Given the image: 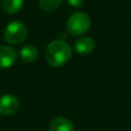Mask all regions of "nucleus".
I'll return each mask as SVG.
<instances>
[{"instance_id": "nucleus-4", "label": "nucleus", "mask_w": 131, "mask_h": 131, "mask_svg": "<svg viewBox=\"0 0 131 131\" xmlns=\"http://www.w3.org/2000/svg\"><path fill=\"white\" fill-rule=\"evenodd\" d=\"M18 106V99L14 95L4 94L0 96V115L10 116L17 111Z\"/></svg>"}, {"instance_id": "nucleus-1", "label": "nucleus", "mask_w": 131, "mask_h": 131, "mask_svg": "<svg viewBox=\"0 0 131 131\" xmlns=\"http://www.w3.org/2000/svg\"><path fill=\"white\" fill-rule=\"evenodd\" d=\"M72 57V48L70 44L62 40L51 41L45 50L46 61L55 68L66 64Z\"/></svg>"}, {"instance_id": "nucleus-10", "label": "nucleus", "mask_w": 131, "mask_h": 131, "mask_svg": "<svg viewBox=\"0 0 131 131\" xmlns=\"http://www.w3.org/2000/svg\"><path fill=\"white\" fill-rule=\"evenodd\" d=\"M62 0H39V6L46 12L56 10L61 5Z\"/></svg>"}, {"instance_id": "nucleus-6", "label": "nucleus", "mask_w": 131, "mask_h": 131, "mask_svg": "<svg viewBox=\"0 0 131 131\" xmlns=\"http://www.w3.org/2000/svg\"><path fill=\"white\" fill-rule=\"evenodd\" d=\"M74 48L75 51L80 55H88L94 50L95 42L89 36H82L76 40Z\"/></svg>"}, {"instance_id": "nucleus-5", "label": "nucleus", "mask_w": 131, "mask_h": 131, "mask_svg": "<svg viewBox=\"0 0 131 131\" xmlns=\"http://www.w3.org/2000/svg\"><path fill=\"white\" fill-rule=\"evenodd\" d=\"M17 55L11 46L1 45L0 46V69L5 70L13 66L16 61Z\"/></svg>"}, {"instance_id": "nucleus-7", "label": "nucleus", "mask_w": 131, "mask_h": 131, "mask_svg": "<svg viewBox=\"0 0 131 131\" xmlns=\"http://www.w3.org/2000/svg\"><path fill=\"white\" fill-rule=\"evenodd\" d=\"M50 131H75L73 123L64 117H55L49 125Z\"/></svg>"}, {"instance_id": "nucleus-9", "label": "nucleus", "mask_w": 131, "mask_h": 131, "mask_svg": "<svg viewBox=\"0 0 131 131\" xmlns=\"http://www.w3.org/2000/svg\"><path fill=\"white\" fill-rule=\"evenodd\" d=\"M1 7L2 9L8 14L17 13L24 4V0H1Z\"/></svg>"}, {"instance_id": "nucleus-2", "label": "nucleus", "mask_w": 131, "mask_h": 131, "mask_svg": "<svg viewBox=\"0 0 131 131\" xmlns=\"http://www.w3.org/2000/svg\"><path fill=\"white\" fill-rule=\"evenodd\" d=\"M67 30L73 36H82L89 31L91 27L90 16L83 12L78 11L73 13L67 20Z\"/></svg>"}, {"instance_id": "nucleus-8", "label": "nucleus", "mask_w": 131, "mask_h": 131, "mask_svg": "<svg viewBox=\"0 0 131 131\" xmlns=\"http://www.w3.org/2000/svg\"><path fill=\"white\" fill-rule=\"evenodd\" d=\"M39 55L37 47H35L32 44L24 45L19 50V56L23 61L25 62H33L37 59Z\"/></svg>"}, {"instance_id": "nucleus-11", "label": "nucleus", "mask_w": 131, "mask_h": 131, "mask_svg": "<svg viewBox=\"0 0 131 131\" xmlns=\"http://www.w3.org/2000/svg\"><path fill=\"white\" fill-rule=\"evenodd\" d=\"M67 2L73 7H81L84 3V0H67Z\"/></svg>"}, {"instance_id": "nucleus-3", "label": "nucleus", "mask_w": 131, "mask_h": 131, "mask_svg": "<svg viewBox=\"0 0 131 131\" xmlns=\"http://www.w3.org/2000/svg\"><path fill=\"white\" fill-rule=\"evenodd\" d=\"M28 35L27 26L20 20H13L9 23L3 33V38L8 44L16 45L24 42Z\"/></svg>"}]
</instances>
